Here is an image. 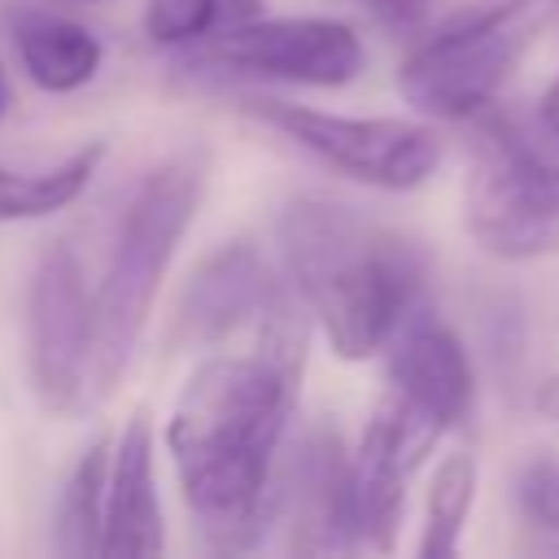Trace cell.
Segmentation results:
<instances>
[{"instance_id": "cell-1", "label": "cell", "mask_w": 559, "mask_h": 559, "mask_svg": "<svg viewBox=\"0 0 559 559\" xmlns=\"http://www.w3.org/2000/svg\"><path fill=\"white\" fill-rule=\"evenodd\" d=\"M306 314L284 306L249 349L210 354L175 397L166 450L183 502L214 550H249L271 524V480L306 371Z\"/></svg>"}, {"instance_id": "cell-2", "label": "cell", "mask_w": 559, "mask_h": 559, "mask_svg": "<svg viewBox=\"0 0 559 559\" xmlns=\"http://www.w3.org/2000/svg\"><path fill=\"white\" fill-rule=\"evenodd\" d=\"M275 236L288 288L349 362L380 354L419 306V245L354 205L293 197L275 218Z\"/></svg>"}, {"instance_id": "cell-3", "label": "cell", "mask_w": 559, "mask_h": 559, "mask_svg": "<svg viewBox=\"0 0 559 559\" xmlns=\"http://www.w3.org/2000/svg\"><path fill=\"white\" fill-rule=\"evenodd\" d=\"M384 349V389L349 454L354 528L371 550H393L415 472L472 406L467 349L437 314L411 310Z\"/></svg>"}, {"instance_id": "cell-4", "label": "cell", "mask_w": 559, "mask_h": 559, "mask_svg": "<svg viewBox=\"0 0 559 559\" xmlns=\"http://www.w3.org/2000/svg\"><path fill=\"white\" fill-rule=\"evenodd\" d=\"M205 175H210L205 148H179L166 162H157L144 175V183L135 188V197L118 223L105 275L92 293L87 411L96 402H105L114 393L118 376L127 371V362L148 328L157 284H162L183 231L197 218Z\"/></svg>"}, {"instance_id": "cell-5", "label": "cell", "mask_w": 559, "mask_h": 559, "mask_svg": "<svg viewBox=\"0 0 559 559\" xmlns=\"http://www.w3.org/2000/svg\"><path fill=\"white\" fill-rule=\"evenodd\" d=\"M550 17H559V0H485L406 52L397 92L428 118H476L515 74Z\"/></svg>"}, {"instance_id": "cell-6", "label": "cell", "mask_w": 559, "mask_h": 559, "mask_svg": "<svg viewBox=\"0 0 559 559\" xmlns=\"http://www.w3.org/2000/svg\"><path fill=\"white\" fill-rule=\"evenodd\" d=\"M245 114L293 140L328 170L384 192L419 188L441 162V135L428 122H411V118H354L275 96L245 100Z\"/></svg>"}, {"instance_id": "cell-7", "label": "cell", "mask_w": 559, "mask_h": 559, "mask_svg": "<svg viewBox=\"0 0 559 559\" xmlns=\"http://www.w3.org/2000/svg\"><path fill=\"white\" fill-rule=\"evenodd\" d=\"M485 140L463 188L467 236L507 262L559 258V162L511 131Z\"/></svg>"}, {"instance_id": "cell-8", "label": "cell", "mask_w": 559, "mask_h": 559, "mask_svg": "<svg viewBox=\"0 0 559 559\" xmlns=\"http://www.w3.org/2000/svg\"><path fill=\"white\" fill-rule=\"evenodd\" d=\"M183 66L210 79H275L341 87L362 70V39L336 17H253L183 48Z\"/></svg>"}, {"instance_id": "cell-9", "label": "cell", "mask_w": 559, "mask_h": 559, "mask_svg": "<svg viewBox=\"0 0 559 559\" xmlns=\"http://www.w3.org/2000/svg\"><path fill=\"white\" fill-rule=\"evenodd\" d=\"M87 354H92V293L66 240H52L26 293V358L31 384L52 415L87 411Z\"/></svg>"}, {"instance_id": "cell-10", "label": "cell", "mask_w": 559, "mask_h": 559, "mask_svg": "<svg viewBox=\"0 0 559 559\" xmlns=\"http://www.w3.org/2000/svg\"><path fill=\"white\" fill-rule=\"evenodd\" d=\"M275 520L293 555H349L358 546L349 454L332 428H306L280 480H271V524Z\"/></svg>"}, {"instance_id": "cell-11", "label": "cell", "mask_w": 559, "mask_h": 559, "mask_svg": "<svg viewBox=\"0 0 559 559\" xmlns=\"http://www.w3.org/2000/svg\"><path fill=\"white\" fill-rule=\"evenodd\" d=\"M293 301L297 293L288 288V280H280L249 240H231L188 275L175 310V341L223 345L236 332L262 328Z\"/></svg>"}, {"instance_id": "cell-12", "label": "cell", "mask_w": 559, "mask_h": 559, "mask_svg": "<svg viewBox=\"0 0 559 559\" xmlns=\"http://www.w3.org/2000/svg\"><path fill=\"white\" fill-rule=\"evenodd\" d=\"M166 546L157 472H153V424L135 411L109 445L100 555L105 559H153Z\"/></svg>"}, {"instance_id": "cell-13", "label": "cell", "mask_w": 559, "mask_h": 559, "mask_svg": "<svg viewBox=\"0 0 559 559\" xmlns=\"http://www.w3.org/2000/svg\"><path fill=\"white\" fill-rule=\"evenodd\" d=\"M13 48L26 79L44 92H79L96 79L105 48L96 31L52 9H26L13 17Z\"/></svg>"}, {"instance_id": "cell-14", "label": "cell", "mask_w": 559, "mask_h": 559, "mask_svg": "<svg viewBox=\"0 0 559 559\" xmlns=\"http://www.w3.org/2000/svg\"><path fill=\"white\" fill-rule=\"evenodd\" d=\"M100 157H105V144L92 140L44 170L0 166V223H26V218H48V214L66 210L92 183Z\"/></svg>"}, {"instance_id": "cell-15", "label": "cell", "mask_w": 559, "mask_h": 559, "mask_svg": "<svg viewBox=\"0 0 559 559\" xmlns=\"http://www.w3.org/2000/svg\"><path fill=\"white\" fill-rule=\"evenodd\" d=\"M109 445L114 437H96L66 476L57 507V550L70 559L100 555V520H105V480H109Z\"/></svg>"}, {"instance_id": "cell-16", "label": "cell", "mask_w": 559, "mask_h": 559, "mask_svg": "<svg viewBox=\"0 0 559 559\" xmlns=\"http://www.w3.org/2000/svg\"><path fill=\"white\" fill-rule=\"evenodd\" d=\"M262 4L266 0H148L144 35L157 48H192L262 17Z\"/></svg>"}, {"instance_id": "cell-17", "label": "cell", "mask_w": 559, "mask_h": 559, "mask_svg": "<svg viewBox=\"0 0 559 559\" xmlns=\"http://www.w3.org/2000/svg\"><path fill=\"white\" fill-rule=\"evenodd\" d=\"M476 459L472 454H445L432 489H428V515H424V537H419V559H450L459 555L463 524L476 502Z\"/></svg>"}, {"instance_id": "cell-18", "label": "cell", "mask_w": 559, "mask_h": 559, "mask_svg": "<svg viewBox=\"0 0 559 559\" xmlns=\"http://www.w3.org/2000/svg\"><path fill=\"white\" fill-rule=\"evenodd\" d=\"M515 507L533 533L559 542V463L555 459L524 463V472L515 480Z\"/></svg>"}, {"instance_id": "cell-19", "label": "cell", "mask_w": 559, "mask_h": 559, "mask_svg": "<svg viewBox=\"0 0 559 559\" xmlns=\"http://www.w3.org/2000/svg\"><path fill=\"white\" fill-rule=\"evenodd\" d=\"M349 4H358L371 22H380L384 31H393V35H411L424 17H428V4L432 0H349Z\"/></svg>"}, {"instance_id": "cell-20", "label": "cell", "mask_w": 559, "mask_h": 559, "mask_svg": "<svg viewBox=\"0 0 559 559\" xmlns=\"http://www.w3.org/2000/svg\"><path fill=\"white\" fill-rule=\"evenodd\" d=\"M533 402H537V411H542L546 419H555V424H559V371H555V376H546V380L537 384V397H533Z\"/></svg>"}, {"instance_id": "cell-21", "label": "cell", "mask_w": 559, "mask_h": 559, "mask_svg": "<svg viewBox=\"0 0 559 559\" xmlns=\"http://www.w3.org/2000/svg\"><path fill=\"white\" fill-rule=\"evenodd\" d=\"M542 127L550 131V135H559V79L546 87V96H542Z\"/></svg>"}, {"instance_id": "cell-22", "label": "cell", "mask_w": 559, "mask_h": 559, "mask_svg": "<svg viewBox=\"0 0 559 559\" xmlns=\"http://www.w3.org/2000/svg\"><path fill=\"white\" fill-rule=\"evenodd\" d=\"M52 4H66V9H87V4H109V0H52Z\"/></svg>"}, {"instance_id": "cell-23", "label": "cell", "mask_w": 559, "mask_h": 559, "mask_svg": "<svg viewBox=\"0 0 559 559\" xmlns=\"http://www.w3.org/2000/svg\"><path fill=\"white\" fill-rule=\"evenodd\" d=\"M4 105H9V83H4V70H0V118H4Z\"/></svg>"}]
</instances>
